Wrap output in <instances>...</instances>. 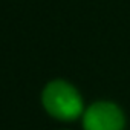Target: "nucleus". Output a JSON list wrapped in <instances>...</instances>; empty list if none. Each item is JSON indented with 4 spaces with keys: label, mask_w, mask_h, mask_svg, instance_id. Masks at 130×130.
I'll return each instance as SVG.
<instances>
[{
    "label": "nucleus",
    "mask_w": 130,
    "mask_h": 130,
    "mask_svg": "<svg viewBox=\"0 0 130 130\" xmlns=\"http://www.w3.org/2000/svg\"><path fill=\"white\" fill-rule=\"evenodd\" d=\"M81 118L84 130H125V113L113 101L92 103Z\"/></svg>",
    "instance_id": "nucleus-2"
},
{
    "label": "nucleus",
    "mask_w": 130,
    "mask_h": 130,
    "mask_svg": "<svg viewBox=\"0 0 130 130\" xmlns=\"http://www.w3.org/2000/svg\"><path fill=\"white\" fill-rule=\"evenodd\" d=\"M41 104L49 116L58 121H75L84 113V101L78 89L66 80H52L41 90Z\"/></svg>",
    "instance_id": "nucleus-1"
}]
</instances>
